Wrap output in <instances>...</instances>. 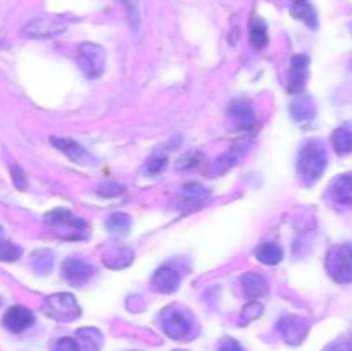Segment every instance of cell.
I'll use <instances>...</instances> for the list:
<instances>
[{
	"mask_svg": "<svg viewBox=\"0 0 352 351\" xmlns=\"http://www.w3.org/2000/svg\"><path fill=\"white\" fill-rule=\"evenodd\" d=\"M95 267L81 258L69 257L62 262V275L71 286H85L95 275Z\"/></svg>",
	"mask_w": 352,
	"mask_h": 351,
	"instance_id": "6",
	"label": "cell"
},
{
	"mask_svg": "<svg viewBox=\"0 0 352 351\" xmlns=\"http://www.w3.org/2000/svg\"><path fill=\"white\" fill-rule=\"evenodd\" d=\"M45 315L58 322H72L81 317V306L71 292H55L43 303Z\"/></svg>",
	"mask_w": 352,
	"mask_h": 351,
	"instance_id": "3",
	"label": "cell"
},
{
	"mask_svg": "<svg viewBox=\"0 0 352 351\" xmlns=\"http://www.w3.org/2000/svg\"><path fill=\"white\" fill-rule=\"evenodd\" d=\"M2 323L7 330H10V332L19 334L33 326L34 315L30 308H26V306H10V308L3 313Z\"/></svg>",
	"mask_w": 352,
	"mask_h": 351,
	"instance_id": "9",
	"label": "cell"
},
{
	"mask_svg": "<svg viewBox=\"0 0 352 351\" xmlns=\"http://www.w3.org/2000/svg\"><path fill=\"white\" fill-rule=\"evenodd\" d=\"M329 157L320 141H308L298 153V174L306 184H315L325 172Z\"/></svg>",
	"mask_w": 352,
	"mask_h": 351,
	"instance_id": "1",
	"label": "cell"
},
{
	"mask_svg": "<svg viewBox=\"0 0 352 351\" xmlns=\"http://www.w3.org/2000/svg\"><path fill=\"white\" fill-rule=\"evenodd\" d=\"M78 337L79 341H82V343L89 348V350H98V348L102 346V332H100L98 329H93V327H86V329L78 330Z\"/></svg>",
	"mask_w": 352,
	"mask_h": 351,
	"instance_id": "25",
	"label": "cell"
},
{
	"mask_svg": "<svg viewBox=\"0 0 352 351\" xmlns=\"http://www.w3.org/2000/svg\"><path fill=\"white\" fill-rule=\"evenodd\" d=\"M45 222L50 226H67L71 227L74 237H82V234L88 233V226L82 219L76 217L71 210L65 209H55L45 215Z\"/></svg>",
	"mask_w": 352,
	"mask_h": 351,
	"instance_id": "11",
	"label": "cell"
},
{
	"mask_svg": "<svg viewBox=\"0 0 352 351\" xmlns=\"http://www.w3.org/2000/svg\"><path fill=\"white\" fill-rule=\"evenodd\" d=\"M0 305H2V299H0Z\"/></svg>",
	"mask_w": 352,
	"mask_h": 351,
	"instance_id": "37",
	"label": "cell"
},
{
	"mask_svg": "<svg viewBox=\"0 0 352 351\" xmlns=\"http://www.w3.org/2000/svg\"><path fill=\"white\" fill-rule=\"evenodd\" d=\"M250 40L251 45L254 48H265L268 43V30H267V24H265L263 19L254 16L250 23Z\"/></svg>",
	"mask_w": 352,
	"mask_h": 351,
	"instance_id": "20",
	"label": "cell"
},
{
	"mask_svg": "<svg viewBox=\"0 0 352 351\" xmlns=\"http://www.w3.org/2000/svg\"><path fill=\"white\" fill-rule=\"evenodd\" d=\"M325 351H352V346L347 341H337V343L330 344Z\"/></svg>",
	"mask_w": 352,
	"mask_h": 351,
	"instance_id": "34",
	"label": "cell"
},
{
	"mask_svg": "<svg viewBox=\"0 0 352 351\" xmlns=\"http://www.w3.org/2000/svg\"><path fill=\"white\" fill-rule=\"evenodd\" d=\"M165 165H167V157H165V155H153V157L146 162V172L151 176H157L164 171Z\"/></svg>",
	"mask_w": 352,
	"mask_h": 351,
	"instance_id": "27",
	"label": "cell"
},
{
	"mask_svg": "<svg viewBox=\"0 0 352 351\" xmlns=\"http://www.w3.org/2000/svg\"><path fill=\"white\" fill-rule=\"evenodd\" d=\"M208 196V189L198 182H189V184L181 188V200L182 203H201Z\"/></svg>",
	"mask_w": 352,
	"mask_h": 351,
	"instance_id": "22",
	"label": "cell"
},
{
	"mask_svg": "<svg viewBox=\"0 0 352 351\" xmlns=\"http://www.w3.org/2000/svg\"><path fill=\"white\" fill-rule=\"evenodd\" d=\"M254 257L258 262L265 265H277L284 258V251L275 243H263L254 250Z\"/></svg>",
	"mask_w": 352,
	"mask_h": 351,
	"instance_id": "18",
	"label": "cell"
},
{
	"mask_svg": "<svg viewBox=\"0 0 352 351\" xmlns=\"http://www.w3.org/2000/svg\"><path fill=\"white\" fill-rule=\"evenodd\" d=\"M107 55L100 45L96 43H82L78 48V65L86 78L96 79L103 74L105 69Z\"/></svg>",
	"mask_w": 352,
	"mask_h": 351,
	"instance_id": "5",
	"label": "cell"
},
{
	"mask_svg": "<svg viewBox=\"0 0 352 351\" xmlns=\"http://www.w3.org/2000/svg\"><path fill=\"white\" fill-rule=\"evenodd\" d=\"M10 174H12L14 184H16L17 188H24V186H26V178H24V172L21 171V167L12 165V169H10Z\"/></svg>",
	"mask_w": 352,
	"mask_h": 351,
	"instance_id": "33",
	"label": "cell"
},
{
	"mask_svg": "<svg viewBox=\"0 0 352 351\" xmlns=\"http://www.w3.org/2000/svg\"><path fill=\"white\" fill-rule=\"evenodd\" d=\"M292 2H305V0H292Z\"/></svg>",
	"mask_w": 352,
	"mask_h": 351,
	"instance_id": "36",
	"label": "cell"
},
{
	"mask_svg": "<svg viewBox=\"0 0 352 351\" xmlns=\"http://www.w3.org/2000/svg\"><path fill=\"white\" fill-rule=\"evenodd\" d=\"M291 114L298 123H308L315 117V103L309 96H299L296 102L291 103Z\"/></svg>",
	"mask_w": 352,
	"mask_h": 351,
	"instance_id": "19",
	"label": "cell"
},
{
	"mask_svg": "<svg viewBox=\"0 0 352 351\" xmlns=\"http://www.w3.org/2000/svg\"><path fill=\"white\" fill-rule=\"evenodd\" d=\"M151 286L157 292H162V295H172L179 289L181 286V275H179L177 270H174L168 265H164V267L158 268L157 272L151 277Z\"/></svg>",
	"mask_w": 352,
	"mask_h": 351,
	"instance_id": "12",
	"label": "cell"
},
{
	"mask_svg": "<svg viewBox=\"0 0 352 351\" xmlns=\"http://www.w3.org/2000/svg\"><path fill=\"white\" fill-rule=\"evenodd\" d=\"M54 351H81V346L76 339L72 337H60V339L55 343Z\"/></svg>",
	"mask_w": 352,
	"mask_h": 351,
	"instance_id": "30",
	"label": "cell"
},
{
	"mask_svg": "<svg viewBox=\"0 0 352 351\" xmlns=\"http://www.w3.org/2000/svg\"><path fill=\"white\" fill-rule=\"evenodd\" d=\"M241 284H243V291L248 298L256 299L261 298V296L267 295L268 284L265 281L263 275L256 274V272H248L241 277Z\"/></svg>",
	"mask_w": 352,
	"mask_h": 351,
	"instance_id": "14",
	"label": "cell"
},
{
	"mask_svg": "<svg viewBox=\"0 0 352 351\" xmlns=\"http://www.w3.org/2000/svg\"><path fill=\"white\" fill-rule=\"evenodd\" d=\"M332 145L339 155L352 153V124H342L332 134Z\"/></svg>",
	"mask_w": 352,
	"mask_h": 351,
	"instance_id": "16",
	"label": "cell"
},
{
	"mask_svg": "<svg viewBox=\"0 0 352 351\" xmlns=\"http://www.w3.org/2000/svg\"><path fill=\"white\" fill-rule=\"evenodd\" d=\"M230 117L239 124L241 127H250L254 124V114L251 107L244 102H234L229 109Z\"/></svg>",
	"mask_w": 352,
	"mask_h": 351,
	"instance_id": "21",
	"label": "cell"
},
{
	"mask_svg": "<svg viewBox=\"0 0 352 351\" xmlns=\"http://www.w3.org/2000/svg\"><path fill=\"white\" fill-rule=\"evenodd\" d=\"M23 255V250H21L17 244L10 243V241L3 240V236L0 234V260L2 262H16L17 258Z\"/></svg>",
	"mask_w": 352,
	"mask_h": 351,
	"instance_id": "26",
	"label": "cell"
},
{
	"mask_svg": "<svg viewBox=\"0 0 352 351\" xmlns=\"http://www.w3.org/2000/svg\"><path fill=\"white\" fill-rule=\"evenodd\" d=\"M107 229L112 234H117V236H124V234L129 233L131 229V217L127 213H113L107 219L105 222Z\"/></svg>",
	"mask_w": 352,
	"mask_h": 351,
	"instance_id": "24",
	"label": "cell"
},
{
	"mask_svg": "<svg viewBox=\"0 0 352 351\" xmlns=\"http://www.w3.org/2000/svg\"><path fill=\"white\" fill-rule=\"evenodd\" d=\"M219 351H244V350H243V346H241V344L237 343V341L229 339V341H226V343H223L222 346H220Z\"/></svg>",
	"mask_w": 352,
	"mask_h": 351,
	"instance_id": "35",
	"label": "cell"
},
{
	"mask_svg": "<svg viewBox=\"0 0 352 351\" xmlns=\"http://www.w3.org/2000/svg\"><path fill=\"white\" fill-rule=\"evenodd\" d=\"M332 198L340 205H352V176L342 174L332 182Z\"/></svg>",
	"mask_w": 352,
	"mask_h": 351,
	"instance_id": "15",
	"label": "cell"
},
{
	"mask_svg": "<svg viewBox=\"0 0 352 351\" xmlns=\"http://www.w3.org/2000/svg\"><path fill=\"white\" fill-rule=\"evenodd\" d=\"M291 14L292 17L302 21V23L308 28H311V30H316V28H318V14H316L315 7H313L311 3H308V0L292 3Z\"/></svg>",
	"mask_w": 352,
	"mask_h": 351,
	"instance_id": "17",
	"label": "cell"
},
{
	"mask_svg": "<svg viewBox=\"0 0 352 351\" xmlns=\"http://www.w3.org/2000/svg\"><path fill=\"white\" fill-rule=\"evenodd\" d=\"M65 31V24L55 17H36L30 21L24 28V34L34 40H47V38L58 36Z\"/></svg>",
	"mask_w": 352,
	"mask_h": 351,
	"instance_id": "8",
	"label": "cell"
},
{
	"mask_svg": "<svg viewBox=\"0 0 352 351\" xmlns=\"http://www.w3.org/2000/svg\"><path fill=\"white\" fill-rule=\"evenodd\" d=\"M198 162H199V153H198V151H191V153H186L184 157L179 158L177 169H179V171H184V169H189V167H195V165H198Z\"/></svg>",
	"mask_w": 352,
	"mask_h": 351,
	"instance_id": "32",
	"label": "cell"
},
{
	"mask_svg": "<svg viewBox=\"0 0 352 351\" xmlns=\"http://www.w3.org/2000/svg\"><path fill=\"white\" fill-rule=\"evenodd\" d=\"M327 272L339 284L352 282V243L336 244L327 255Z\"/></svg>",
	"mask_w": 352,
	"mask_h": 351,
	"instance_id": "2",
	"label": "cell"
},
{
	"mask_svg": "<svg viewBox=\"0 0 352 351\" xmlns=\"http://www.w3.org/2000/svg\"><path fill=\"white\" fill-rule=\"evenodd\" d=\"M120 2L126 6L131 26H133L134 30H138V26H140V7H138V0H120Z\"/></svg>",
	"mask_w": 352,
	"mask_h": 351,
	"instance_id": "28",
	"label": "cell"
},
{
	"mask_svg": "<svg viewBox=\"0 0 352 351\" xmlns=\"http://www.w3.org/2000/svg\"><path fill=\"white\" fill-rule=\"evenodd\" d=\"M177 351H182V350H177Z\"/></svg>",
	"mask_w": 352,
	"mask_h": 351,
	"instance_id": "38",
	"label": "cell"
},
{
	"mask_svg": "<svg viewBox=\"0 0 352 351\" xmlns=\"http://www.w3.org/2000/svg\"><path fill=\"white\" fill-rule=\"evenodd\" d=\"M50 141L58 151H62L65 157L71 158L76 164H86L89 160V153L86 151V148L71 138H52Z\"/></svg>",
	"mask_w": 352,
	"mask_h": 351,
	"instance_id": "13",
	"label": "cell"
},
{
	"mask_svg": "<svg viewBox=\"0 0 352 351\" xmlns=\"http://www.w3.org/2000/svg\"><path fill=\"white\" fill-rule=\"evenodd\" d=\"M309 74V57L305 54H298L291 61V74H289L287 89L289 93H301L308 83Z\"/></svg>",
	"mask_w": 352,
	"mask_h": 351,
	"instance_id": "10",
	"label": "cell"
},
{
	"mask_svg": "<svg viewBox=\"0 0 352 351\" xmlns=\"http://www.w3.org/2000/svg\"><path fill=\"white\" fill-rule=\"evenodd\" d=\"M120 193H124V188L117 182H107L98 188V195L105 196V198H112V196H119Z\"/></svg>",
	"mask_w": 352,
	"mask_h": 351,
	"instance_id": "31",
	"label": "cell"
},
{
	"mask_svg": "<svg viewBox=\"0 0 352 351\" xmlns=\"http://www.w3.org/2000/svg\"><path fill=\"white\" fill-rule=\"evenodd\" d=\"M278 332L282 334L284 341L291 346H298L302 341L306 339L309 332V322L302 317L296 315H287L284 319H280V322L277 323Z\"/></svg>",
	"mask_w": 352,
	"mask_h": 351,
	"instance_id": "7",
	"label": "cell"
},
{
	"mask_svg": "<svg viewBox=\"0 0 352 351\" xmlns=\"http://www.w3.org/2000/svg\"><path fill=\"white\" fill-rule=\"evenodd\" d=\"M162 329L170 339L182 341L188 339L192 329V320L188 312L179 310L175 306H168L162 312Z\"/></svg>",
	"mask_w": 352,
	"mask_h": 351,
	"instance_id": "4",
	"label": "cell"
},
{
	"mask_svg": "<svg viewBox=\"0 0 352 351\" xmlns=\"http://www.w3.org/2000/svg\"><path fill=\"white\" fill-rule=\"evenodd\" d=\"M31 267L36 274L47 275L54 267V253L48 250L34 251L33 258H31Z\"/></svg>",
	"mask_w": 352,
	"mask_h": 351,
	"instance_id": "23",
	"label": "cell"
},
{
	"mask_svg": "<svg viewBox=\"0 0 352 351\" xmlns=\"http://www.w3.org/2000/svg\"><path fill=\"white\" fill-rule=\"evenodd\" d=\"M261 312H263V306H261L258 301L248 303V305L243 308V320L244 322H251V320L258 319V317L261 315Z\"/></svg>",
	"mask_w": 352,
	"mask_h": 351,
	"instance_id": "29",
	"label": "cell"
}]
</instances>
